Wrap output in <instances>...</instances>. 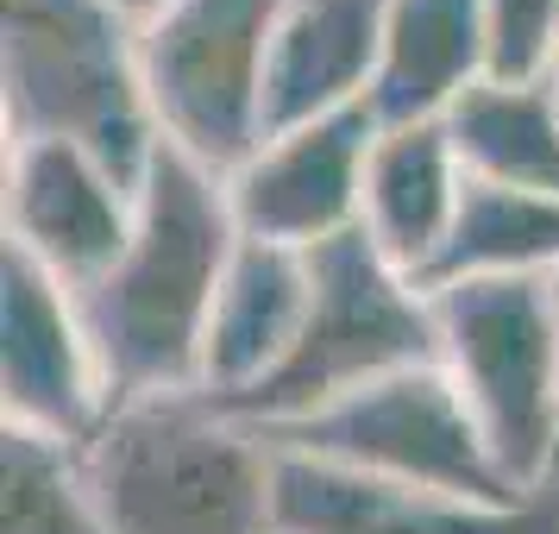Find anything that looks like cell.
<instances>
[{"label":"cell","mask_w":559,"mask_h":534,"mask_svg":"<svg viewBox=\"0 0 559 534\" xmlns=\"http://www.w3.org/2000/svg\"><path fill=\"white\" fill-rule=\"evenodd\" d=\"M447 132L472 177L559 195V107L547 82H478L447 114Z\"/></svg>","instance_id":"cell-17"},{"label":"cell","mask_w":559,"mask_h":534,"mask_svg":"<svg viewBox=\"0 0 559 534\" xmlns=\"http://www.w3.org/2000/svg\"><path fill=\"white\" fill-rule=\"evenodd\" d=\"M390 0H289L264 76V139L365 107L383 57Z\"/></svg>","instance_id":"cell-12"},{"label":"cell","mask_w":559,"mask_h":534,"mask_svg":"<svg viewBox=\"0 0 559 534\" xmlns=\"http://www.w3.org/2000/svg\"><path fill=\"white\" fill-rule=\"evenodd\" d=\"M371 145H378L371 107H346V114L258 139V152L227 177L239 233L264 246H289V252H314L353 233L365 214Z\"/></svg>","instance_id":"cell-10"},{"label":"cell","mask_w":559,"mask_h":534,"mask_svg":"<svg viewBox=\"0 0 559 534\" xmlns=\"http://www.w3.org/2000/svg\"><path fill=\"white\" fill-rule=\"evenodd\" d=\"M484 277H559V195L503 189V182H484L465 170L453 233L421 289Z\"/></svg>","instance_id":"cell-16"},{"label":"cell","mask_w":559,"mask_h":534,"mask_svg":"<svg viewBox=\"0 0 559 534\" xmlns=\"http://www.w3.org/2000/svg\"><path fill=\"white\" fill-rule=\"evenodd\" d=\"M459 195H465V157H459L447 120L378 127V145H371V164H365V214H358V227L415 283H428L433 258H440L447 233H453Z\"/></svg>","instance_id":"cell-15"},{"label":"cell","mask_w":559,"mask_h":534,"mask_svg":"<svg viewBox=\"0 0 559 534\" xmlns=\"http://www.w3.org/2000/svg\"><path fill=\"white\" fill-rule=\"evenodd\" d=\"M433 296V365L453 378L515 497L559 484V302L554 277L447 283Z\"/></svg>","instance_id":"cell-5"},{"label":"cell","mask_w":559,"mask_h":534,"mask_svg":"<svg viewBox=\"0 0 559 534\" xmlns=\"http://www.w3.org/2000/svg\"><path fill=\"white\" fill-rule=\"evenodd\" d=\"M277 534H559V484L522 503H472L277 453Z\"/></svg>","instance_id":"cell-11"},{"label":"cell","mask_w":559,"mask_h":534,"mask_svg":"<svg viewBox=\"0 0 559 534\" xmlns=\"http://www.w3.org/2000/svg\"><path fill=\"white\" fill-rule=\"evenodd\" d=\"M76 465L114 534H277V447L202 390L114 403Z\"/></svg>","instance_id":"cell-2"},{"label":"cell","mask_w":559,"mask_h":534,"mask_svg":"<svg viewBox=\"0 0 559 534\" xmlns=\"http://www.w3.org/2000/svg\"><path fill=\"white\" fill-rule=\"evenodd\" d=\"M7 139H76L145 182L157 120L139 82V26L102 0H0Z\"/></svg>","instance_id":"cell-3"},{"label":"cell","mask_w":559,"mask_h":534,"mask_svg":"<svg viewBox=\"0 0 559 534\" xmlns=\"http://www.w3.org/2000/svg\"><path fill=\"white\" fill-rule=\"evenodd\" d=\"M0 408L7 428L76 453L114 408L76 289L20 252H0Z\"/></svg>","instance_id":"cell-8"},{"label":"cell","mask_w":559,"mask_h":534,"mask_svg":"<svg viewBox=\"0 0 559 534\" xmlns=\"http://www.w3.org/2000/svg\"><path fill=\"white\" fill-rule=\"evenodd\" d=\"M547 88H554V107H559V63H554V76H547Z\"/></svg>","instance_id":"cell-21"},{"label":"cell","mask_w":559,"mask_h":534,"mask_svg":"<svg viewBox=\"0 0 559 534\" xmlns=\"http://www.w3.org/2000/svg\"><path fill=\"white\" fill-rule=\"evenodd\" d=\"M490 82H547L559 63V0H478Z\"/></svg>","instance_id":"cell-19"},{"label":"cell","mask_w":559,"mask_h":534,"mask_svg":"<svg viewBox=\"0 0 559 534\" xmlns=\"http://www.w3.org/2000/svg\"><path fill=\"white\" fill-rule=\"evenodd\" d=\"M7 252L45 264L63 289H88L114 271L139 221V182L76 139H7L0 170Z\"/></svg>","instance_id":"cell-9"},{"label":"cell","mask_w":559,"mask_h":534,"mask_svg":"<svg viewBox=\"0 0 559 534\" xmlns=\"http://www.w3.org/2000/svg\"><path fill=\"white\" fill-rule=\"evenodd\" d=\"M308 308V252L239 239L227 264V283L214 296V321L202 340V390L207 403H239L264 378H277L302 333Z\"/></svg>","instance_id":"cell-13"},{"label":"cell","mask_w":559,"mask_h":534,"mask_svg":"<svg viewBox=\"0 0 559 534\" xmlns=\"http://www.w3.org/2000/svg\"><path fill=\"white\" fill-rule=\"evenodd\" d=\"M289 0H164L139 26V82L157 139L233 177L264 139V76Z\"/></svg>","instance_id":"cell-6"},{"label":"cell","mask_w":559,"mask_h":534,"mask_svg":"<svg viewBox=\"0 0 559 534\" xmlns=\"http://www.w3.org/2000/svg\"><path fill=\"white\" fill-rule=\"evenodd\" d=\"M478 82H490L478 0H390L383 57L371 76V120L378 127H428L447 120Z\"/></svg>","instance_id":"cell-14"},{"label":"cell","mask_w":559,"mask_h":534,"mask_svg":"<svg viewBox=\"0 0 559 534\" xmlns=\"http://www.w3.org/2000/svg\"><path fill=\"white\" fill-rule=\"evenodd\" d=\"M554 302H559V277H554Z\"/></svg>","instance_id":"cell-22"},{"label":"cell","mask_w":559,"mask_h":534,"mask_svg":"<svg viewBox=\"0 0 559 534\" xmlns=\"http://www.w3.org/2000/svg\"><path fill=\"white\" fill-rule=\"evenodd\" d=\"M102 7H114V13H120L127 26H145L152 13H164V0H102Z\"/></svg>","instance_id":"cell-20"},{"label":"cell","mask_w":559,"mask_h":534,"mask_svg":"<svg viewBox=\"0 0 559 534\" xmlns=\"http://www.w3.org/2000/svg\"><path fill=\"white\" fill-rule=\"evenodd\" d=\"M433 353H440L433 296L403 264H390L365 239V227H353L308 252L302 333L277 365V378H264L252 396L221 408L252 428H289L365 383L396 378L408 365H433Z\"/></svg>","instance_id":"cell-4"},{"label":"cell","mask_w":559,"mask_h":534,"mask_svg":"<svg viewBox=\"0 0 559 534\" xmlns=\"http://www.w3.org/2000/svg\"><path fill=\"white\" fill-rule=\"evenodd\" d=\"M277 453L328 459L365 478L415 484V490H440V497H472V503H522L497 459L484 447L478 422L453 378L440 365H408L396 378H378L340 396V403L314 408L289 428H258Z\"/></svg>","instance_id":"cell-7"},{"label":"cell","mask_w":559,"mask_h":534,"mask_svg":"<svg viewBox=\"0 0 559 534\" xmlns=\"http://www.w3.org/2000/svg\"><path fill=\"white\" fill-rule=\"evenodd\" d=\"M239 239L246 233L233 221L227 177L157 139L127 252L76 296L114 403L177 396L202 383V340Z\"/></svg>","instance_id":"cell-1"},{"label":"cell","mask_w":559,"mask_h":534,"mask_svg":"<svg viewBox=\"0 0 559 534\" xmlns=\"http://www.w3.org/2000/svg\"><path fill=\"white\" fill-rule=\"evenodd\" d=\"M0 534H114L82 484L76 447H57L38 434H0Z\"/></svg>","instance_id":"cell-18"}]
</instances>
